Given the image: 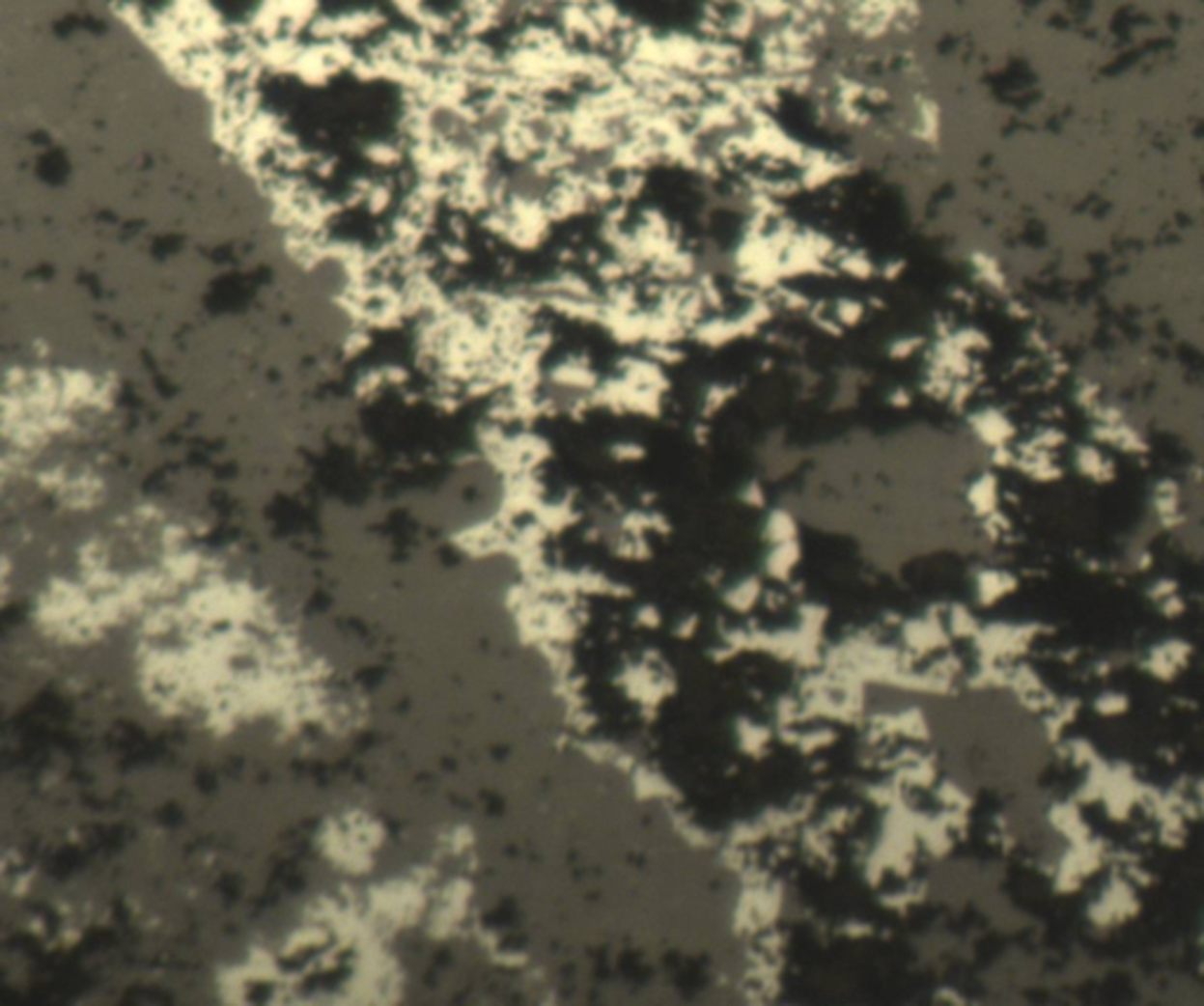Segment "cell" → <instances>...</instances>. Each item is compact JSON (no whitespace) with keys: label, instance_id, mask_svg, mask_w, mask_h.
<instances>
[{"label":"cell","instance_id":"obj_6","mask_svg":"<svg viewBox=\"0 0 1204 1006\" xmlns=\"http://www.w3.org/2000/svg\"><path fill=\"white\" fill-rule=\"evenodd\" d=\"M1153 508L1158 513V517L1164 524H1174L1181 522V494H1179V487L1174 483H1167L1162 480L1158 487H1155V494H1153Z\"/></svg>","mask_w":1204,"mask_h":1006},{"label":"cell","instance_id":"obj_7","mask_svg":"<svg viewBox=\"0 0 1204 1006\" xmlns=\"http://www.w3.org/2000/svg\"><path fill=\"white\" fill-rule=\"evenodd\" d=\"M1094 708H1096V713H1101L1104 717H1117V715H1122L1127 708H1130V701H1127V696L1120 694V691H1106V694H1101L1099 699L1094 701Z\"/></svg>","mask_w":1204,"mask_h":1006},{"label":"cell","instance_id":"obj_2","mask_svg":"<svg viewBox=\"0 0 1204 1006\" xmlns=\"http://www.w3.org/2000/svg\"><path fill=\"white\" fill-rule=\"evenodd\" d=\"M1134 908H1136L1134 891L1125 881H1117V884L1108 886L1104 891V896L1094 903V919L1101 924L1122 922V919L1134 915Z\"/></svg>","mask_w":1204,"mask_h":1006},{"label":"cell","instance_id":"obj_8","mask_svg":"<svg viewBox=\"0 0 1204 1006\" xmlns=\"http://www.w3.org/2000/svg\"><path fill=\"white\" fill-rule=\"evenodd\" d=\"M1014 588V578L1004 572H988L984 576V583H981V593L986 595L988 600H995L1007 595Z\"/></svg>","mask_w":1204,"mask_h":1006},{"label":"cell","instance_id":"obj_3","mask_svg":"<svg viewBox=\"0 0 1204 1006\" xmlns=\"http://www.w3.org/2000/svg\"><path fill=\"white\" fill-rule=\"evenodd\" d=\"M1188 663V645L1179 640H1169L1162 642L1160 647H1155L1150 652L1148 658V670L1160 680H1171L1179 668H1184Z\"/></svg>","mask_w":1204,"mask_h":1006},{"label":"cell","instance_id":"obj_1","mask_svg":"<svg viewBox=\"0 0 1204 1006\" xmlns=\"http://www.w3.org/2000/svg\"><path fill=\"white\" fill-rule=\"evenodd\" d=\"M1061 447L1063 437L1056 431H1040L1030 440H1025L1017 452V463L1025 475L1040 483H1050L1061 475Z\"/></svg>","mask_w":1204,"mask_h":1006},{"label":"cell","instance_id":"obj_4","mask_svg":"<svg viewBox=\"0 0 1204 1006\" xmlns=\"http://www.w3.org/2000/svg\"><path fill=\"white\" fill-rule=\"evenodd\" d=\"M1076 468L1092 483H1108L1115 475V463L1099 445H1082L1076 450Z\"/></svg>","mask_w":1204,"mask_h":1006},{"label":"cell","instance_id":"obj_5","mask_svg":"<svg viewBox=\"0 0 1204 1006\" xmlns=\"http://www.w3.org/2000/svg\"><path fill=\"white\" fill-rule=\"evenodd\" d=\"M974 431L986 445L995 447V450H1004L1009 445V440L1014 437V426L1012 421L1007 419L1002 412H995V409H988V412H981L974 419Z\"/></svg>","mask_w":1204,"mask_h":1006}]
</instances>
